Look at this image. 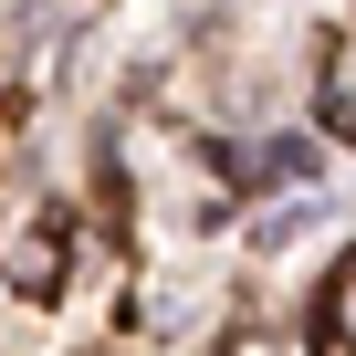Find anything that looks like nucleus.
<instances>
[{"label":"nucleus","mask_w":356,"mask_h":356,"mask_svg":"<svg viewBox=\"0 0 356 356\" xmlns=\"http://www.w3.org/2000/svg\"><path fill=\"white\" fill-rule=\"evenodd\" d=\"M11 273H22V283H32V293H53V283H63V241H53V220H42V231H22V241H11Z\"/></svg>","instance_id":"nucleus-1"},{"label":"nucleus","mask_w":356,"mask_h":356,"mask_svg":"<svg viewBox=\"0 0 356 356\" xmlns=\"http://www.w3.org/2000/svg\"><path fill=\"white\" fill-rule=\"evenodd\" d=\"M325 126H335V136H356V84H335V95H325Z\"/></svg>","instance_id":"nucleus-2"},{"label":"nucleus","mask_w":356,"mask_h":356,"mask_svg":"<svg viewBox=\"0 0 356 356\" xmlns=\"http://www.w3.org/2000/svg\"><path fill=\"white\" fill-rule=\"evenodd\" d=\"M325 356H356V346H346V335H325Z\"/></svg>","instance_id":"nucleus-3"}]
</instances>
